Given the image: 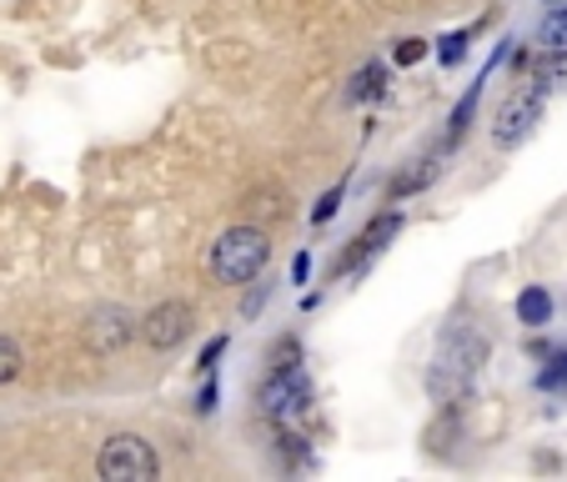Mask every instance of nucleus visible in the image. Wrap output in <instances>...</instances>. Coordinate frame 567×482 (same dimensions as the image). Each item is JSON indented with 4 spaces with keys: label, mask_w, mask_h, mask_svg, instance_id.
Here are the masks:
<instances>
[{
    "label": "nucleus",
    "mask_w": 567,
    "mask_h": 482,
    "mask_svg": "<svg viewBox=\"0 0 567 482\" xmlns=\"http://www.w3.org/2000/svg\"><path fill=\"white\" fill-rule=\"evenodd\" d=\"M96 468L106 482H151L161 472V462H156V452H151V442L121 432V438H111L106 448H101Z\"/></svg>",
    "instance_id": "nucleus-2"
},
{
    "label": "nucleus",
    "mask_w": 567,
    "mask_h": 482,
    "mask_svg": "<svg viewBox=\"0 0 567 482\" xmlns=\"http://www.w3.org/2000/svg\"><path fill=\"white\" fill-rule=\"evenodd\" d=\"M337 202H342V186H337V192H327V196H321V206H317V212H311V216H317V222H327V216L337 212Z\"/></svg>",
    "instance_id": "nucleus-13"
},
{
    "label": "nucleus",
    "mask_w": 567,
    "mask_h": 482,
    "mask_svg": "<svg viewBox=\"0 0 567 482\" xmlns=\"http://www.w3.org/2000/svg\"><path fill=\"white\" fill-rule=\"evenodd\" d=\"M261 402H267V412H277V418H287V412H301V408H307V382H301L297 367H277V377L267 382Z\"/></svg>",
    "instance_id": "nucleus-4"
},
{
    "label": "nucleus",
    "mask_w": 567,
    "mask_h": 482,
    "mask_svg": "<svg viewBox=\"0 0 567 482\" xmlns=\"http://www.w3.org/2000/svg\"><path fill=\"white\" fill-rule=\"evenodd\" d=\"M537 35H543L547 45H567V6H557V11L543 21V31H537Z\"/></svg>",
    "instance_id": "nucleus-9"
},
{
    "label": "nucleus",
    "mask_w": 567,
    "mask_h": 482,
    "mask_svg": "<svg viewBox=\"0 0 567 482\" xmlns=\"http://www.w3.org/2000/svg\"><path fill=\"white\" fill-rule=\"evenodd\" d=\"M16 372H21V347L11 337H0V382H11Z\"/></svg>",
    "instance_id": "nucleus-10"
},
{
    "label": "nucleus",
    "mask_w": 567,
    "mask_h": 482,
    "mask_svg": "<svg viewBox=\"0 0 567 482\" xmlns=\"http://www.w3.org/2000/svg\"><path fill=\"white\" fill-rule=\"evenodd\" d=\"M86 337H91V347L111 352L116 342H126V337H131V317H126V311H101L96 321H86Z\"/></svg>",
    "instance_id": "nucleus-6"
},
{
    "label": "nucleus",
    "mask_w": 567,
    "mask_h": 482,
    "mask_svg": "<svg viewBox=\"0 0 567 482\" xmlns=\"http://www.w3.org/2000/svg\"><path fill=\"white\" fill-rule=\"evenodd\" d=\"M462 51H467V35H447V41H442V61H447V65H457L462 61Z\"/></svg>",
    "instance_id": "nucleus-11"
},
{
    "label": "nucleus",
    "mask_w": 567,
    "mask_h": 482,
    "mask_svg": "<svg viewBox=\"0 0 567 482\" xmlns=\"http://www.w3.org/2000/svg\"><path fill=\"white\" fill-rule=\"evenodd\" d=\"M543 387H567V357H557L553 367L543 372Z\"/></svg>",
    "instance_id": "nucleus-12"
},
{
    "label": "nucleus",
    "mask_w": 567,
    "mask_h": 482,
    "mask_svg": "<svg viewBox=\"0 0 567 482\" xmlns=\"http://www.w3.org/2000/svg\"><path fill=\"white\" fill-rule=\"evenodd\" d=\"M537 96H513L503 111H497V126H493V136H497V146H517V141L533 131V121H537Z\"/></svg>",
    "instance_id": "nucleus-5"
},
{
    "label": "nucleus",
    "mask_w": 567,
    "mask_h": 482,
    "mask_svg": "<svg viewBox=\"0 0 567 482\" xmlns=\"http://www.w3.org/2000/svg\"><path fill=\"white\" fill-rule=\"evenodd\" d=\"M417 55H422V41H402V45H396V61H417Z\"/></svg>",
    "instance_id": "nucleus-14"
},
{
    "label": "nucleus",
    "mask_w": 567,
    "mask_h": 482,
    "mask_svg": "<svg viewBox=\"0 0 567 482\" xmlns=\"http://www.w3.org/2000/svg\"><path fill=\"white\" fill-rule=\"evenodd\" d=\"M267 257H271V242L257 226H231L212 247V277L226 281V287H241V281H251L267 267Z\"/></svg>",
    "instance_id": "nucleus-1"
},
{
    "label": "nucleus",
    "mask_w": 567,
    "mask_h": 482,
    "mask_svg": "<svg viewBox=\"0 0 567 482\" xmlns=\"http://www.w3.org/2000/svg\"><path fill=\"white\" fill-rule=\"evenodd\" d=\"M517 317L527 321V327H543L547 317H553V297H547V291H523V297H517Z\"/></svg>",
    "instance_id": "nucleus-7"
},
{
    "label": "nucleus",
    "mask_w": 567,
    "mask_h": 482,
    "mask_svg": "<svg viewBox=\"0 0 567 482\" xmlns=\"http://www.w3.org/2000/svg\"><path fill=\"white\" fill-rule=\"evenodd\" d=\"M537 75H543V86H567V51H553L537 61Z\"/></svg>",
    "instance_id": "nucleus-8"
},
{
    "label": "nucleus",
    "mask_w": 567,
    "mask_h": 482,
    "mask_svg": "<svg viewBox=\"0 0 567 482\" xmlns=\"http://www.w3.org/2000/svg\"><path fill=\"white\" fill-rule=\"evenodd\" d=\"M186 332H192V307H186V301H161V307H151L146 321H141V337H146L156 352L186 342Z\"/></svg>",
    "instance_id": "nucleus-3"
}]
</instances>
